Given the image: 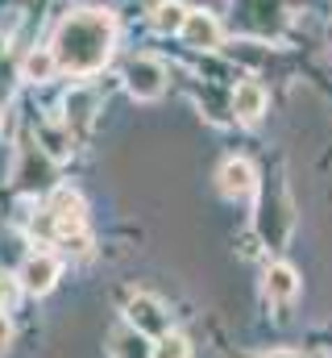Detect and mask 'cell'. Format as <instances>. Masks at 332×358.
Returning a JSON list of instances; mask_svg holds the SVG:
<instances>
[{"label": "cell", "mask_w": 332, "mask_h": 358, "mask_svg": "<svg viewBox=\"0 0 332 358\" xmlns=\"http://www.w3.org/2000/svg\"><path fill=\"white\" fill-rule=\"evenodd\" d=\"M116 46V17L108 8H75L59 21L50 50L59 59V71L67 76H96Z\"/></svg>", "instance_id": "6da1fadb"}, {"label": "cell", "mask_w": 332, "mask_h": 358, "mask_svg": "<svg viewBox=\"0 0 332 358\" xmlns=\"http://www.w3.org/2000/svg\"><path fill=\"white\" fill-rule=\"evenodd\" d=\"M121 80H125V92L133 100H158L166 92V67L158 59H150V55H137V59L125 63Z\"/></svg>", "instance_id": "7a4b0ae2"}, {"label": "cell", "mask_w": 332, "mask_h": 358, "mask_svg": "<svg viewBox=\"0 0 332 358\" xmlns=\"http://www.w3.org/2000/svg\"><path fill=\"white\" fill-rule=\"evenodd\" d=\"M125 321H129L133 329H142L146 338H163V334H170V313H166L163 300L150 296V292L129 296V304H125Z\"/></svg>", "instance_id": "3957f363"}, {"label": "cell", "mask_w": 332, "mask_h": 358, "mask_svg": "<svg viewBox=\"0 0 332 358\" xmlns=\"http://www.w3.org/2000/svg\"><path fill=\"white\" fill-rule=\"evenodd\" d=\"M83 213H87V208H83V196L75 187H54V196H50V204H46V217H50L54 234H63V238L80 234Z\"/></svg>", "instance_id": "277c9868"}, {"label": "cell", "mask_w": 332, "mask_h": 358, "mask_svg": "<svg viewBox=\"0 0 332 358\" xmlns=\"http://www.w3.org/2000/svg\"><path fill=\"white\" fill-rule=\"evenodd\" d=\"M17 283H21V292H29V296H46V292H54V283H59V259L54 255H29L21 271H17Z\"/></svg>", "instance_id": "5b68a950"}, {"label": "cell", "mask_w": 332, "mask_h": 358, "mask_svg": "<svg viewBox=\"0 0 332 358\" xmlns=\"http://www.w3.org/2000/svg\"><path fill=\"white\" fill-rule=\"evenodd\" d=\"M220 21L208 13V8H191V17H187V25H183V42L191 46V50H199V55H212V50H220Z\"/></svg>", "instance_id": "8992f818"}, {"label": "cell", "mask_w": 332, "mask_h": 358, "mask_svg": "<svg viewBox=\"0 0 332 358\" xmlns=\"http://www.w3.org/2000/svg\"><path fill=\"white\" fill-rule=\"evenodd\" d=\"M216 187H220V196H229V200H246L249 192L257 187L253 163H249V159H225L220 171H216Z\"/></svg>", "instance_id": "52a82bcc"}, {"label": "cell", "mask_w": 332, "mask_h": 358, "mask_svg": "<svg viewBox=\"0 0 332 358\" xmlns=\"http://www.w3.org/2000/svg\"><path fill=\"white\" fill-rule=\"evenodd\" d=\"M233 117L241 121V125H257L262 117H266V104H270V96H266V88L257 84V80H241L237 88H233Z\"/></svg>", "instance_id": "ba28073f"}, {"label": "cell", "mask_w": 332, "mask_h": 358, "mask_svg": "<svg viewBox=\"0 0 332 358\" xmlns=\"http://www.w3.org/2000/svg\"><path fill=\"white\" fill-rule=\"evenodd\" d=\"M262 292H266L270 304H291L299 296V271L287 267V263H270L266 279H262Z\"/></svg>", "instance_id": "9c48e42d"}, {"label": "cell", "mask_w": 332, "mask_h": 358, "mask_svg": "<svg viewBox=\"0 0 332 358\" xmlns=\"http://www.w3.org/2000/svg\"><path fill=\"white\" fill-rule=\"evenodd\" d=\"M108 358H154V346H150V338L142 329H133L125 321V325H116L108 334Z\"/></svg>", "instance_id": "30bf717a"}, {"label": "cell", "mask_w": 332, "mask_h": 358, "mask_svg": "<svg viewBox=\"0 0 332 358\" xmlns=\"http://www.w3.org/2000/svg\"><path fill=\"white\" fill-rule=\"evenodd\" d=\"M187 17H191V8H187L183 0H158L154 13H150V25H154L158 34H183Z\"/></svg>", "instance_id": "8fae6325"}, {"label": "cell", "mask_w": 332, "mask_h": 358, "mask_svg": "<svg viewBox=\"0 0 332 358\" xmlns=\"http://www.w3.org/2000/svg\"><path fill=\"white\" fill-rule=\"evenodd\" d=\"M54 76H59V59H54L50 46L25 55V63H21V80H29V84H46V80H54Z\"/></svg>", "instance_id": "7c38bea8"}, {"label": "cell", "mask_w": 332, "mask_h": 358, "mask_svg": "<svg viewBox=\"0 0 332 358\" xmlns=\"http://www.w3.org/2000/svg\"><path fill=\"white\" fill-rule=\"evenodd\" d=\"M154 358H191V346H187V338L183 334H163L158 342H154Z\"/></svg>", "instance_id": "4fadbf2b"}, {"label": "cell", "mask_w": 332, "mask_h": 358, "mask_svg": "<svg viewBox=\"0 0 332 358\" xmlns=\"http://www.w3.org/2000/svg\"><path fill=\"white\" fill-rule=\"evenodd\" d=\"M91 108H96V96H87V92L67 96V125H83V121H91Z\"/></svg>", "instance_id": "5bb4252c"}, {"label": "cell", "mask_w": 332, "mask_h": 358, "mask_svg": "<svg viewBox=\"0 0 332 358\" xmlns=\"http://www.w3.org/2000/svg\"><path fill=\"white\" fill-rule=\"evenodd\" d=\"M257 358H329L324 350H270V355H257Z\"/></svg>", "instance_id": "9a60e30c"}, {"label": "cell", "mask_w": 332, "mask_h": 358, "mask_svg": "<svg viewBox=\"0 0 332 358\" xmlns=\"http://www.w3.org/2000/svg\"><path fill=\"white\" fill-rule=\"evenodd\" d=\"M8 342H13V321L0 313V358H4V350H8Z\"/></svg>", "instance_id": "2e32d148"}, {"label": "cell", "mask_w": 332, "mask_h": 358, "mask_svg": "<svg viewBox=\"0 0 332 358\" xmlns=\"http://www.w3.org/2000/svg\"><path fill=\"white\" fill-rule=\"evenodd\" d=\"M8 300H13V279H8V275H0V308H4Z\"/></svg>", "instance_id": "e0dca14e"}, {"label": "cell", "mask_w": 332, "mask_h": 358, "mask_svg": "<svg viewBox=\"0 0 332 358\" xmlns=\"http://www.w3.org/2000/svg\"><path fill=\"white\" fill-rule=\"evenodd\" d=\"M0 50H4V38H0Z\"/></svg>", "instance_id": "ac0fdd59"}]
</instances>
